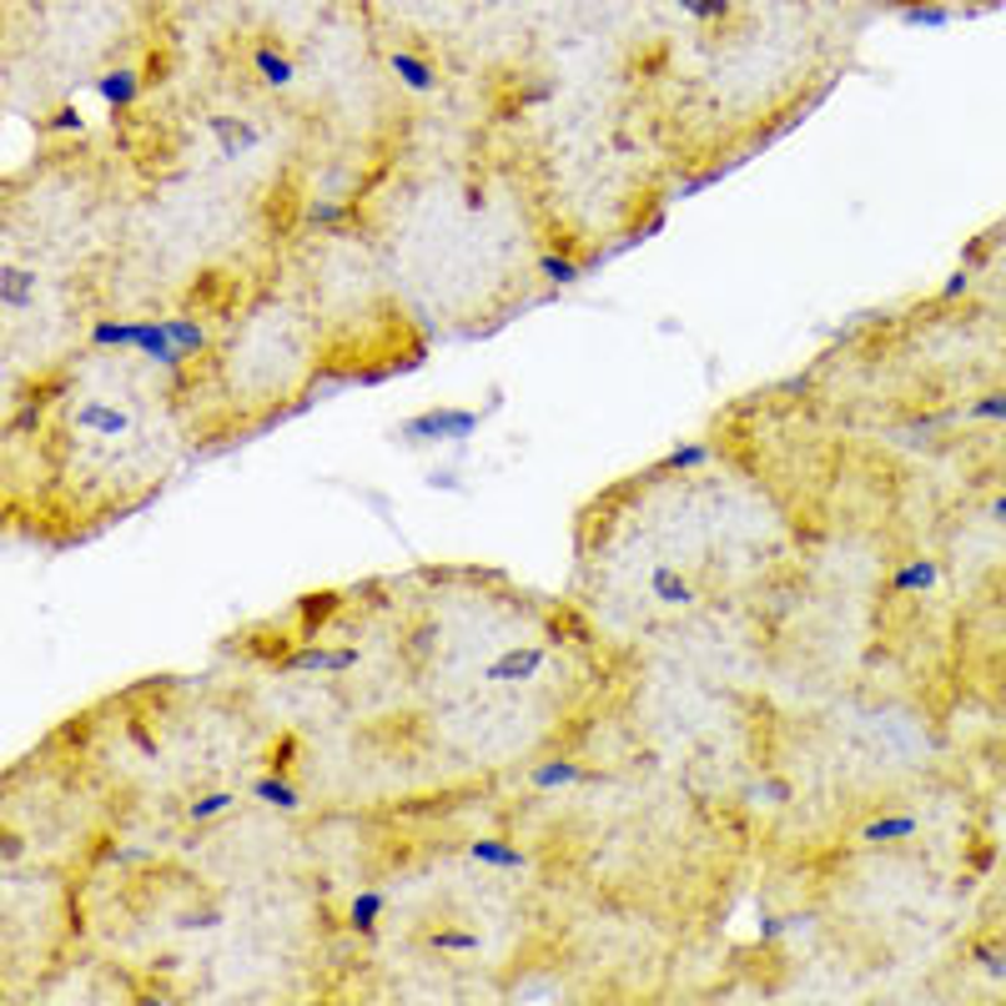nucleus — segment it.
Here are the masks:
<instances>
[{
	"instance_id": "4",
	"label": "nucleus",
	"mask_w": 1006,
	"mask_h": 1006,
	"mask_svg": "<svg viewBox=\"0 0 1006 1006\" xmlns=\"http://www.w3.org/2000/svg\"><path fill=\"white\" fill-rule=\"evenodd\" d=\"M906 835H916V820H911V816H895V820H876V825H866V841H906Z\"/></svg>"
},
{
	"instance_id": "2",
	"label": "nucleus",
	"mask_w": 1006,
	"mask_h": 1006,
	"mask_svg": "<svg viewBox=\"0 0 1006 1006\" xmlns=\"http://www.w3.org/2000/svg\"><path fill=\"white\" fill-rule=\"evenodd\" d=\"M388 61H393V76H398L408 91H418V96L438 91V66L428 61V56H418V50H393Z\"/></svg>"
},
{
	"instance_id": "1",
	"label": "nucleus",
	"mask_w": 1006,
	"mask_h": 1006,
	"mask_svg": "<svg viewBox=\"0 0 1006 1006\" xmlns=\"http://www.w3.org/2000/svg\"><path fill=\"white\" fill-rule=\"evenodd\" d=\"M192 443L182 378L137 348L81 352L11 393V523L46 544L112 529L166 488Z\"/></svg>"
},
{
	"instance_id": "6",
	"label": "nucleus",
	"mask_w": 1006,
	"mask_h": 1006,
	"mask_svg": "<svg viewBox=\"0 0 1006 1006\" xmlns=\"http://www.w3.org/2000/svg\"><path fill=\"white\" fill-rule=\"evenodd\" d=\"M992 513H996V519H1006V494H1002V498H996V504H992Z\"/></svg>"
},
{
	"instance_id": "5",
	"label": "nucleus",
	"mask_w": 1006,
	"mask_h": 1006,
	"mask_svg": "<svg viewBox=\"0 0 1006 1006\" xmlns=\"http://www.w3.org/2000/svg\"><path fill=\"white\" fill-rule=\"evenodd\" d=\"M967 413L971 418H1002L1006 423V393H986V398H976Z\"/></svg>"
},
{
	"instance_id": "7",
	"label": "nucleus",
	"mask_w": 1006,
	"mask_h": 1006,
	"mask_svg": "<svg viewBox=\"0 0 1006 1006\" xmlns=\"http://www.w3.org/2000/svg\"><path fill=\"white\" fill-rule=\"evenodd\" d=\"M1002 453H1006V438H1002Z\"/></svg>"
},
{
	"instance_id": "3",
	"label": "nucleus",
	"mask_w": 1006,
	"mask_h": 1006,
	"mask_svg": "<svg viewBox=\"0 0 1006 1006\" xmlns=\"http://www.w3.org/2000/svg\"><path fill=\"white\" fill-rule=\"evenodd\" d=\"M936 585V564L932 559H916L906 569H895V589H932Z\"/></svg>"
}]
</instances>
